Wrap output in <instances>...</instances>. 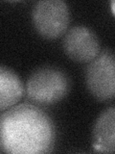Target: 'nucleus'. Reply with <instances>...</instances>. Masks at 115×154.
<instances>
[{"instance_id": "7", "label": "nucleus", "mask_w": 115, "mask_h": 154, "mask_svg": "<svg viewBox=\"0 0 115 154\" xmlns=\"http://www.w3.org/2000/svg\"><path fill=\"white\" fill-rule=\"evenodd\" d=\"M24 94V86L13 69L0 66V111L16 105Z\"/></svg>"}, {"instance_id": "6", "label": "nucleus", "mask_w": 115, "mask_h": 154, "mask_svg": "<svg viewBox=\"0 0 115 154\" xmlns=\"http://www.w3.org/2000/svg\"><path fill=\"white\" fill-rule=\"evenodd\" d=\"M93 148L113 153L115 149V108L110 106L101 114L93 127Z\"/></svg>"}, {"instance_id": "5", "label": "nucleus", "mask_w": 115, "mask_h": 154, "mask_svg": "<svg viewBox=\"0 0 115 154\" xmlns=\"http://www.w3.org/2000/svg\"><path fill=\"white\" fill-rule=\"evenodd\" d=\"M63 49L71 60L88 63L100 54V42L91 29L85 26H75L66 33L63 38Z\"/></svg>"}, {"instance_id": "1", "label": "nucleus", "mask_w": 115, "mask_h": 154, "mask_svg": "<svg viewBox=\"0 0 115 154\" xmlns=\"http://www.w3.org/2000/svg\"><path fill=\"white\" fill-rule=\"evenodd\" d=\"M55 134L52 119L36 105L13 106L0 117V146L6 153L48 152L54 144Z\"/></svg>"}, {"instance_id": "2", "label": "nucleus", "mask_w": 115, "mask_h": 154, "mask_svg": "<svg viewBox=\"0 0 115 154\" xmlns=\"http://www.w3.org/2000/svg\"><path fill=\"white\" fill-rule=\"evenodd\" d=\"M69 79L61 69L43 66L31 74L25 86L27 96L35 103L51 105L59 102L67 94Z\"/></svg>"}, {"instance_id": "4", "label": "nucleus", "mask_w": 115, "mask_h": 154, "mask_svg": "<svg viewBox=\"0 0 115 154\" xmlns=\"http://www.w3.org/2000/svg\"><path fill=\"white\" fill-rule=\"evenodd\" d=\"M86 85L100 101L112 99L115 94V59L111 50L105 49L90 62L85 73Z\"/></svg>"}, {"instance_id": "3", "label": "nucleus", "mask_w": 115, "mask_h": 154, "mask_svg": "<svg viewBox=\"0 0 115 154\" xmlns=\"http://www.w3.org/2000/svg\"><path fill=\"white\" fill-rule=\"evenodd\" d=\"M32 17L37 31L48 40H55L63 35L70 22L68 6L62 0L37 2L33 9Z\"/></svg>"}]
</instances>
